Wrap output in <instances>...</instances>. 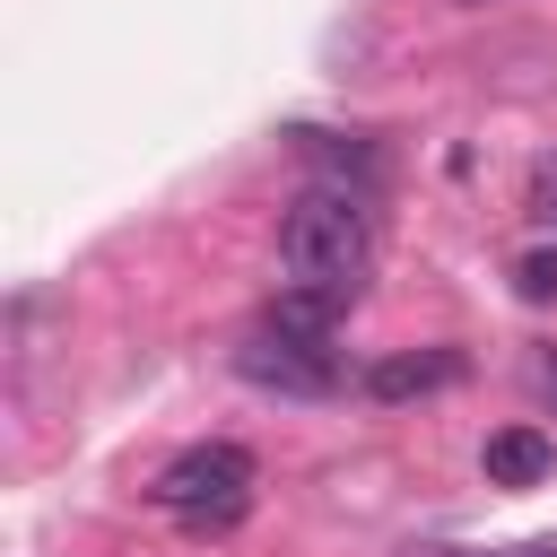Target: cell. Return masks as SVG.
Masks as SVG:
<instances>
[{
	"label": "cell",
	"mask_w": 557,
	"mask_h": 557,
	"mask_svg": "<svg viewBox=\"0 0 557 557\" xmlns=\"http://www.w3.org/2000/svg\"><path fill=\"white\" fill-rule=\"evenodd\" d=\"M366 261H374V209H366V191L305 183L287 200V218H278V270H287V287H313V296L348 305L357 278H366Z\"/></svg>",
	"instance_id": "1"
},
{
	"label": "cell",
	"mask_w": 557,
	"mask_h": 557,
	"mask_svg": "<svg viewBox=\"0 0 557 557\" xmlns=\"http://www.w3.org/2000/svg\"><path fill=\"white\" fill-rule=\"evenodd\" d=\"M183 531H226V522H244V505H252V453L244 444H191V453H174L165 470H157V487H148Z\"/></svg>",
	"instance_id": "2"
},
{
	"label": "cell",
	"mask_w": 557,
	"mask_h": 557,
	"mask_svg": "<svg viewBox=\"0 0 557 557\" xmlns=\"http://www.w3.org/2000/svg\"><path fill=\"white\" fill-rule=\"evenodd\" d=\"M235 374H244L252 392H287V400H331V392L348 383L331 339H296V331H270V322L235 348Z\"/></svg>",
	"instance_id": "3"
},
{
	"label": "cell",
	"mask_w": 557,
	"mask_h": 557,
	"mask_svg": "<svg viewBox=\"0 0 557 557\" xmlns=\"http://www.w3.org/2000/svg\"><path fill=\"white\" fill-rule=\"evenodd\" d=\"M479 461H487V487H540V479L557 470V444H548L540 426H496Z\"/></svg>",
	"instance_id": "4"
},
{
	"label": "cell",
	"mask_w": 557,
	"mask_h": 557,
	"mask_svg": "<svg viewBox=\"0 0 557 557\" xmlns=\"http://www.w3.org/2000/svg\"><path fill=\"white\" fill-rule=\"evenodd\" d=\"M453 374H461V357L453 348H426V357H374L357 383H366V400H418V392H435Z\"/></svg>",
	"instance_id": "5"
},
{
	"label": "cell",
	"mask_w": 557,
	"mask_h": 557,
	"mask_svg": "<svg viewBox=\"0 0 557 557\" xmlns=\"http://www.w3.org/2000/svg\"><path fill=\"white\" fill-rule=\"evenodd\" d=\"M296 148H305L313 165H331V183H348V191H374V183H383V157H374L366 139H339V131H296Z\"/></svg>",
	"instance_id": "6"
},
{
	"label": "cell",
	"mask_w": 557,
	"mask_h": 557,
	"mask_svg": "<svg viewBox=\"0 0 557 557\" xmlns=\"http://www.w3.org/2000/svg\"><path fill=\"white\" fill-rule=\"evenodd\" d=\"M339 313H348L339 296H313V287H278L261 322H270V331H296V339H331V331H339Z\"/></svg>",
	"instance_id": "7"
},
{
	"label": "cell",
	"mask_w": 557,
	"mask_h": 557,
	"mask_svg": "<svg viewBox=\"0 0 557 557\" xmlns=\"http://www.w3.org/2000/svg\"><path fill=\"white\" fill-rule=\"evenodd\" d=\"M513 296L548 305V296H557V252H522V261H513Z\"/></svg>",
	"instance_id": "8"
},
{
	"label": "cell",
	"mask_w": 557,
	"mask_h": 557,
	"mask_svg": "<svg viewBox=\"0 0 557 557\" xmlns=\"http://www.w3.org/2000/svg\"><path fill=\"white\" fill-rule=\"evenodd\" d=\"M522 209H531L540 226H557V148L531 157V191H522Z\"/></svg>",
	"instance_id": "9"
},
{
	"label": "cell",
	"mask_w": 557,
	"mask_h": 557,
	"mask_svg": "<svg viewBox=\"0 0 557 557\" xmlns=\"http://www.w3.org/2000/svg\"><path fill=\"white\" fill-rule=\"evenodd\" d=\"M522 557H557V540H540V548H522Z\"/></svg>",
	"instance_id": "10"
},
{
	"label": "cell",
	"mask_w": 557,
	"mask_h": 557,
	"mask_svg": "<svg viewBox=\"0 0 557 557\" xmlns=\"http://www.w3.org/2000/svg\"><path fill=\"white\" fill-rule=\"evenodd\" d=\"M548 392H557V357H548Z\"/></svg>",
	"instance_id": "11"
}]
</instances>
